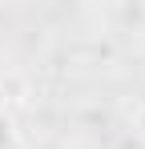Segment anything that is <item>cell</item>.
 I'll return each instance as SVG.
<instances>
[{
  "instance_id": "6da1fadb",
  "label": "cell",
  "mask_w": 145,
  "mask_h": 149,
  "mask_svg": "<svg viewBox=\"0 0 145 149\" xmlns=\"http://www.w3.org/2000/svg\"><path fill=\"white\" fill-rule=\"evenodd\" d=\"M0 149H16V121L0 109Z\"/></svg>"
}]
</instances>
